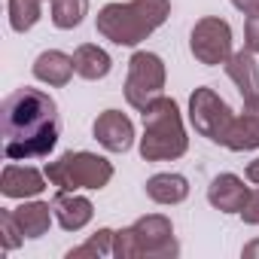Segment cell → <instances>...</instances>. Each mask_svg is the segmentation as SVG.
<instances>
[{
  "mask_svg": "<svg viewBox=\"0 0 259 259\" xmlns=\"http://www.w3.org/2000/svg\"><path fill=\"white\" fill-rule=\"evenodd\" d=\"M0 125H4V156L10 162L46 159L61 138L55 98L31 85H22L4 98Z\"/></svg>",
  "mask_w": 259,
  "mask_h": 259,
  "instance_id": "6da1fadb",
  "label": "cell"
},
{
  "mask_svg": "<svg viewBox=\"0 0 259 259\" xmlns=\"http://www.w3.org/2000/svg\"><path fill=\"white\" fill-rule=\"evenodd\" d=\"M171 16V0H128L107 4L95 16V28L113 46H138Z\"/></svg>",
  "mask_w": 259,
  "mask_h": 259,
  "instance_id": "7a4b0ae2",
  "label": "cell"
},
{
  "mask_svg": "<svg viewBox=\"0 0 259 259\" xmlns=\"http://www.w3.org/2000/svg\"><path fill=\"white\" fill-rule=\"evenodd\" d=\"M144 138H141V159L144 162H174L186 156L189 138L183 128V116L174 98H156L144 113Z\"/></svg>",
  "mask_w": 259,
  "mask_h": 259,
  "instance_id": "3957f363",
  "label": "cell"
},
{
  "mask_svg": "<svg viewBox=\"0 0 259 259\" xmlns=\"http://www.w3.org/2000/svg\"><path fill=\"white\" fill-rule=\"evenodd\" d=\"M46 177L55 189H67V192L104 189L113 180V162L89 150H70L46 165Z\"/></svg>",
  "mask_w": 259,
  "mask_h": 259,
  "instance_id": "277c9868",
  "label": "cell"
},
{
  "mask_svg": "<svg viewBox=\"0 0 259 259\" xmlns=\"http://www.w3.org/2000/svg\"><path fill=\"white\" fill-rule=\"evenodd\" d=\"M165 79H168V70L156 52H147V49L135 52L128 58V76H125V89H122L128 107L144 113L156 98L165 95Z\"/></svg>",
  "mask_w": 259,
  "mask_h": 259,
  "instance_id": "5b68a950",
  "label": "cell"
},
{
  "mask_svg": "<svg viewBox=\"0 0 259 259\" xmlns=\"http://www.w3.org/2000/svg\"><path fill=\"white\" fill-rule=\"evenodd\" d=\"M232 107L210 89V85H201L189 95V122L192 128L207 138L210 144H226V135H229V128H232Z\"/></svg>",
  "mask_w": 259,
  "mask_h": 259,
  "instance_id": "8992f818",
  "label": "cell"
},
{
  "mask_svg": "<svg viewBox=\"0 0 259 259\" xmlns=\"http://www.w3.org/2000/svg\"><path fill=\"white\" fill-rule=\"evenodd\" d=\"M189 49H192L198 64H207V67L226 64L232 58V28H229V22L220 19V16L198 19L192 34H189Z\"/></svg>",
  "mask_w": 259,
  "mask_h": 259,
  "instance_id": "52a82bcc",
  "label": "cell"
},
{
  "mask_svg": "<svg viewBox=\"0 0 259 259\" xmlns=\"http://www.w3.org/2000/svg\"><path fill=\"white\" fill-rule=\"evenodd\" d=\"M132 229L138 235L144 259H174L180 253V244L174 238V226L165 213H147V217L135 220Z\"/></svg>",
  "mask_w": 259,
  "mask_h": 259,
  "instance_id": "ba28073f",
  "label": "cell"
},
{
  "mask_svg": "<svg viewBox=\"0 0 259 259\" xmlns=\"http://www.w3.org/2000/svg\"><path fill=\"white\" fill-rule=\"evenodd\" d=\"M92 135L107 153H128L135 144V122L122 110H104L92 125Z\"/></svg>",
  "mask_w": 259,
  "mask_h": 259,
  "instance_id": "9c48e42d",
  "label": "cell"
},
{
  "mask_svg": "<svg viewBox=\"0 0 259 259\" xmlns=\"http://www.w3.org/2000/svg\"><path fill=\"white\" fill-rule=\"evenodd\" d=\"M46 183H49L46 171L40 174L31 165H16V162H10L4 168V174H0V192H4L7 198H19V201L43 195L46 192Z\"/></svg>",
  "mask_w": 259,
  "mask_h": 259,
  "instance_id": "30bf717a",
  "label": "cell"
},
{
  "mask_svg": "<svg viewBox=\"0 0 259 259\" xmlns=\"http://www.w3.org/2000/svg\"><path fill=\"white\" fill-rule=\"evenodd\" d=\"M223 147L232 150V153L259 150V95L244 98V110H241V116L232 119V128H229Z\"/></svg>",
  "mask_w": 259,
  "mask_h": 259,
  "instance_id": "8fae6325",
  "label": "cell"
},
{
  "mask_svg": "<svg viewBox=\"0 0 259 259\" xmlns=\"http://www.w3.org/2000/svg\"><path fill=\"white\" fill-rule=\"evenodd\" d=\"M52 210H55V220L64 232H82L92 217H95V204L79 195V192H67V189H55L52 195Z\"/></svg>",
  "mask_w": 259,
  "mask_h": 259,
  "instance_id": "7c38bea8",
  "label": "cell"
},
{
  "mask_svg": "<svg viewBox=\"0 0 259 259\" xmlns=\"http://www.w3.org/2000/svg\"><path fill=\"white\" fill-rule=\"evenodd\" d=\"M247 195H250V186H244L238 174H217L207 186V201L220 213H241Z\"/></svg>",
  "mask_w": 259,
  "mask_h": 259,
  "instance_id": "4fadbf2b",
  "label": "cell"
},
{
  "mask_svg": "<svg viewBox=\"0 0 259 259\" xmlns=\"http://www.w3.org/2000/svg\"><path fill=\"white\" fill-rule=\"evenodd\" d=\"M31 70H34V79H40V82H46V85H52V89L67 85V82L73 79V73H76V67H73V55L58 52V49H46V52H40Z\"/></svg>",
  "mask_w": 259,
  "mask_h": 259,
  "instance_id": "5bb4252c",
  "label": "cell"
},
{
  "mask_svg": "<svg viewBox=\"0 0 259 259\" xmlns=\"http://www.w3.org/2000/svg\"><path fill=\"white\" fill-rule=\"evenodd\" d=\"M223 67H226V76L241 92V98H256L259 95V64H256V52H250L244 46L241 52H232V58Z\"/></svg>",
  "mask_w": 259,
  "mask_h": 259,
  "instance_id": "9a60e30c",
  "label": "cell"
},
{
  "mask_svg": "<svg viewBox=\"0 0 259 259\" xmlns=\"http://www.w3.org/2000/svg\"><path fill=\"white\" fill-rule=\"evenodd\" d=\"M13 217H16L22 235L31 238V241H37V238H43L49 232V226L55 220V210H52L49 201H31V198H25L19 207H13Z\"/></svg>",
  "mask_w": 259,
  "mask_h": 259,
  "instance_id": "2e32d148",
  "label": "cell"
},
{
  "mask_svg": "<svg viewBox=\"0 0 259 259\" xmlns=\"http://www.w3.org/2000/svg\"><path fill=\"white\" fill-rule=\"evenodd\" d=\"M144 189H147V198L156 204H180L189 198V180L183 174H174V171L153 174Z\"/></svg>",
  "mask_w": 259,
  "mask_h": 259,
  "instance_id": "e0dca14e",
  "label": "cell"
},
{
  "mask_svg": "<svg viewBox=\"0 0 259 259\" xmlns=\"http://www.w3.org/2000/svg\"><path fill=\"white\" fill-rule=\"evenodd\" d=\"M73 67H76V76L95 82V79H104V76L113 70V58H110L98 43H82V46H76V52H73Z\"/></svg>",
  "mask_w": 259,
  "mask_h": 259,
  "instance_id": "ac0fdd59",
  "label": "cell"
},
{
  "mask_svg": "<svg viewBox=\"0 0 259 259\" xmlns=\"http://www.w3.org/2000/svg\"><path fill=\"white\" fill-rule=\"evenodd\" d=\"M89 16V0H52V25L61 31H73Z\"/></svg>",
  "mask_w": 259,
  "mask_h": 259,
  "instance_id": "d6986e66",
  "label": "cell"
},
{
  "mask_svg": "<svg viewBox=\"0 0 259 259\" xmlns=\"http://www.w3.org/2000/svg\"><path fill=\"white\" fill-rule=\"evenodd\" d=\"M43 0H10L7 4V13H10V28L16 31V34H25V31H31L37 22H40V16H43Z\"/></svg>",
  "mask_w": 259,
  "mask_h": 259,
  "instance_id": "ffe728a7",
  "label": "cell"
},
{
  "mask_svg": "<svg viewBox=\"0 0 259 259\" xmlns=\"http://www.w3.org/2000/svg\"><path fill=\"white\" fill-rule=\"evenodd\" d=\"M113 235H116L113 229H98L85 244L67 250V259H82V256H92V259H98V256H113Z\"/></svg>",
  "mask_w": 259,
  "mask_h": 259,
  "instance_id": "44dd1931",
  "label": "cell"
},
{
  "mask_svg": "<svg viewBox=\"0 0 259 259\" xmlns=\"http://www.w3.org/2000/svg\"><path fill=\"white\" fill-rule=\"evenodd\" d=\"M113 256L116 259H141V244L132 226H125L113 235Z\"/></svg>",
  "mask_w": 259,
  "mask_h": 259,
  "instance_id": "7402d4cb",
  "label": "cell"
},
{
  "mask_svg": "<svg viewBox=\"0 0 259 259\" xmlns=\"http://www.w3.org/2000/svg\"><path fill=\"white\" fill-rule=\"evenodd\" d=\"M0 241H4V253H13L25 241V235H22V229H19V223H16L10 207L0 210Z\"/></svg>",
  "mask_w": 259,
  "mask_h": 259,
  "instance_id": "603a6c76",
  "label": "cell"
},
{
  "mask_svg": "<svg viewBox=\"0 0 259 259\" xmlns=\"http://www.w3.org/2000/svg\"><path fill=\"white\" fill-rule=\"evenodd\" d=\"M241 220H244L247 226H259V186L250 189V195H247V201H244V207H241Z\"/></svg>",
  "mask_w": 259,
  "mask_h": 259,
  "instance_id": "cb8c5ba5",
  "label": "cell"
},
{
  "mask_svg": "<svg viewBox=\"0 0 259 259\" xmlns=\"http://www.w3.org/2000/svg\"><path fill=\"white\" fill-rule=\"evenodd\" d=\"M244 46L259 55V13L247 16V22H244Z\"/></svg>",
  "mask_w": 259,
  "mask_h": 259,
  "instance_id": "d4e9b609",
  "label": "cell"
},
{
  "mask_svg": "<svg viewBox=\"0 0 259 259\" xmlns=\"http://www.w3.org/2000/svg\"><path fill=\"white\" fill-rule=\"evenodd\" d=\"M232 7L244 16H253V13H259V0H232Z\"/></svg>",
  "mask_w": 259,
  "mask_h": 259,
  "instance_id": "484cf974",
  "label": "cell"
},
{
  "mask_svg": "<svg viewBox=\"0 0 259 259\" xmlns=\"http://www.w3.org/2000/svg\"><path fill=\"white\" fill-rule=\"evenodd\" d=\"M244 174H247V180H250L253 186H259V156L247 165V171H244Z\"/></svg>",
  "mask_w": 259,
  "mask_h": 259,
  "instance_id": "4316f807",
  "label": "cell"
},
{
  "mask_svg": "<svg viewBox=\"0 0 259 259\" xmlns=\"http://www.w3.org/2000/svg\"><path fill=\"white\" fill-rule=\"evenodd\" d=\"M241 256H244V259H259V238H256V241H250V244H244Z\"/></svg>",
  "mask_w": 259,
  "mask_h": 259,
  "instance_id": "83f0119b",
  "label": "cell"
}]
</instances>
